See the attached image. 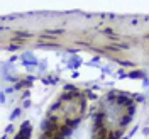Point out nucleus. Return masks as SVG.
Instances as JSON below:
<instances>
[{
	"instance_id": "nucleus-1",
	"label": "nucleus",
	"mask_w": 149,
	"mask_h": 139,
	"mask_svg": "<svg viewBox=\"0 0 149 139\" xmlns=\"http://www.w3.org/2000/svg\"><path fill=\"white\" fill-rule=\"evenodd\" d=\"M134 115V103L124 95L107 97L93 117L92 139H119Z\"/></svg>"
}]
</instances>
